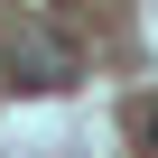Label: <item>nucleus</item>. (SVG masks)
<instances>
[{"label": "nucleus", "mask_w": 158, "mask_h": 158, "mask_svg": "<svg viewBox=\"0 0 158 158\" xmlns=\"http://www.w3.org/2000/svg\"><path fill=\"white\" fill-rule=\"evenodd\" d=\"M10 74L37 84V93H56V84H74V47H65V37H19V47H10Z\"/></svg>", "instance_id": "obj_1"}, {"label": "nucleus", "mask_w": 158, "mask_h": 158, "mask_svg": "<svg viewBox=\"0 0 158 158\" xmlns=\"http://www.w3.org/2000/svg\"><path fill=\"white\" fill-rule=\"evenodd\" d=\"M149 139H158V121H149Z\"/></svg>", "instance_id": "obj_2"}]
</instances>
